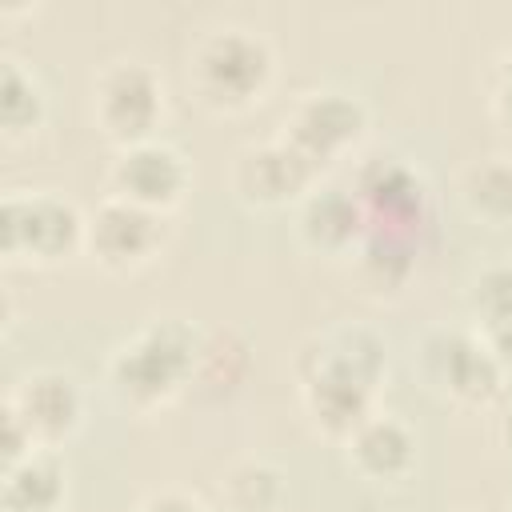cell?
Listing matches in <instances>:
<instances>
[{
  "label": "cell",
  "instance_id": "5b68a950",
  "mask_svg": "<svg viewBox=\"0 0 512 512\" xmlns=\"http://www.w3.org/2000/svg\"><path fill=\"white\" fill-rule=\"evenodd\" d=\"M352 192L364 208V236L408 244L420 252V236L432 228V196L424 176L396 152H376L356 164Z\"/></svg>",
  "mask_w": 512,
  "mask_h": 512
},
{
  "label": "cell",
  "instance_id": "9a60e30c",
  "mask_svg": "<svg viewBox=\"0 0 512 512\" xmlns=\"http://www.w3.org/2000/svg\"><path fill=\"white\" fill-rule=\"evenodd\" d=\"M68 500V468L52 448H36L32 456L4 464L0 504L4 512H64Z\"/></svg>",
  "mask_w": 512,
  "mask_h": 512
},
{
  "label": "cell",
  "instance_id": "7c38bea8",
  "mask_svg": "<svg viewBox=\"0 0 512 512\" xmlns=\"http://www.w3.org/2000/svg\"><path fill=\"white\" fill-rule=\"evenodd\" d=\"M4 404L28 424L36 448H52V452L64 448L84 428V412H88L80 380L64 368H36L20 376L8 388Z\"/></svg>",
  "mask_w": 512,
  "mask_h": 512
},
{
  "label": "cell",
  "instance_id": "cb8c5ba5",
  "mask_svg": "<svg viewBox=\"0 0 512 512\" xmlns=\"http://www.w3.org/2000/svg\"><path fill=\"white\" fill-rule=\"evenodd\" d=\"M496 444L512 456V388H508L504 400L496 404Z\"/></svg>",
  "mask_w": 512,
  "mask_h": 512
},
{
  "label": "cell",
  "instance_id": "8fae6325",
  "mask_svg": "<svg viewBox=\"0 0 512 512\" xmlns=\"http://www.w3.org/2000/svg\"><path fill=\"white\" fill-rule=\"evenodd\" d=\"M188 184H192L188 160L180 156V148H172L160 136L140 140V144H124L108 160V196L132 200V204L152 208L160 216H168L172 208L184 204Z\"/></svg>",
  "mask_w": 512,
  "mask_h": 512
},
{
  "label": "cell",
  "instance_id": "ffe728a7",
  "mask_svg": "<svg viewBox=\"0 0 512 512\" xmlns=\"http://www.w3.org/2000/svg\"><path fill=\"white\" fill-rule=\"evenodd\" d=\"M464 304H468V316H472L476 332L512 320V256L484 264V268L468 280Z\"/></svg>",
  "mask_w": 512,
  "mask_h": 512
},
{
  "label": "cell",
  "instance_id": "30bf717a",
  "mask_svg": "<svg viewBox=\"0 0 512 512\" xmlns=\"http://www.w3.org/2000/svg\"><path fill=\"white\" fill-rule=\"evenodd\" d=\"M228 184L244 208L276 212V208H296L320 184V172L284 136H272L260 144H244L232 156Z\"/></svg>",
  "mask_w": 512,
  "mask_h": 512
},
{
  "label": "cell",
  "instance_id": "603a6c76",
  "mask_svg": "<svg viewBox=\"0 0 512 512\" xmlns=\"http://www.w3.org/2000/svg\"><path fill=\"white\" fill-rule=\"evenodd\" d=\"M480 336H484L488 352L496 356V364H500L504 380L512 384V320H504V324H492V328H484Z\"/></svg>",
  "mask_w": 512,
  "mask_h": 512
},
{
  "label": "cell",
  "instance_id": "7402d4cb",
  "mask_svg": "<svg viewBox=\"0 0 512 512\" xmlns=\"http://www.w3.org/2000/svg\"><path fill=\"white\" fill-rule=\"evenodd\" d=\"M132 512H208L200 496L184 492V488H156L148 492Z\"/></svg>",
  "mask_w": 512,
  "mask_h": 512
},
{
  "label": "cell",
  "instance_id": "d6986e66",
  "mask_svg": "<svg viewBox=\"0 0 512 512\" xmlns=\"http://www.w3.org/2000/svg\"><path fill=\"white\" fill-rule=\"evenodd\" d=\"M216 492L232 512H268L284 492V472L264 456H240L220 472Z\"/></svg>",
  "mask_w": 512,
  "mask_h": 512
},
{
  "label": "cell",
  "instance_id": "4fadbf2b",
  "mask_svg": "<svg viewBox=\"0 0 512 512\" xmlns=\"http://www.w3.org/2000/svg\"><path fill=\"white\" fill-rule=\"evenodd\" d=\"M296 236L320 256H352L364 240V208L352 184L320 180L296 204Z\"/></svg>",
  "mask_w": 512,
  "mask_h": 512
},
{
  "label": "cell",
  "instance_id": "ba28073f",
  "mask_svg": "<svg viewBox=\"0 0 512 512\" xmlns=\"http://www.w3.org/2000/svg\"><path fill=\"white\" fill-rule=\"evenodd\" d=\"M368 132V104L344 88H308L284 112L280 132L316 172L348 156Z\"/></svg>",
  "mask_w": 512,
  "mask_h": 512
},
{
  "label": "cell",
  "instance_id": "3957f363",
  "mask_svg": "<svg viewBox=\"0 0 512 512\" xmlns=\"http://www.w3.org/2000/svg\"><path fill=\"white\" fill-rule=\"evenodd\" d=\"M184 80L200 108L236 116L260 104L276 80V52L268 36L244 24L208 28L184 64Z\"/></svg>",
  "mask_w": 512,
  "mask_h": 512
},
{
  "label": "cell",
  "instance_id": "e0dca14e",
  "mask_svg": "<svg viewBox=\"0 0 512 512\" xmlns=\"http://www.w3.org/2000/svg\"><path fill=\"white\" fill-rule=\"evenodd\" d=\"M460 204L464 212L484 228H508L512 224V160L484 156L472 160L460 172Z\"/></svg>",
  "mask_w": 512,
  "mask_h": 512
},
{
  "label": "cell",
  "instance_id": "ac0fdd59",
  "mask_svg": "<svg viewBox=\"0 0 512 512\" xmlns=\"http://www.w3.org/2000/svg\"><path fill=\"white\" fill-rule=\"evenodd\" d=\"M48 116V92L40 84V76L16 60V56H4L0 60V128L8 140H20V136H32Z\"/></svg>",
  "mask_w": 512,
  "mask_h": 512
},
{
  "label": "cell",
  "instance_id": "7a4b0ae2",
  "mask_svg": "<svg viewBox=\"0 0 512 512\" xmlns=\"http://www.w3.org/2000/svg\"><path fill=\"white\" fill-rule=\"evenodd\" d=\"M200 328L184 316H152L104 360V388L124 412H156L192 392Z\"/></svg>",
  "mask_w": 512,
  "mask_h": 512
},
{
  "label": "cell",
  "instance_id": "9c48e42d",
  "mask_svg": "<svg viewBox=\"0 0 512 512\" xmlns=\"http://www.w3.org/2000/svg\"><path fill=\"white\" fill-rule=\"evenodd\" d=\"M168 244V216L140 208L120 196H104L84 212V256H92L104 272L128 276L148 268Z\"/></svg>",
  "mask_w": 512,
  "mask_h": 512
},
{
  "label": "cell",
  "instance_id": "5bb4252c",
  "mask_svg": "<svg viewBox=\"0 0 512 512\" xmlns=\"http://www.w3.org/2000/svg\"><path fill=\"white\" fill-rule=\"evenodd\" d=\"M344 448V464L368 480V484H400L408 480V472L416 468V432L404 416L396 412H372L360 428H352V436L340 444Z\"/></svg>",
  "mask_w": 512,
  "mask_h": 512
},
{
  "label": "cell",
  "instance_id": "52a82bcc",
  "mask_svg": "<svg viewBox=\"0 0 512 512\" xmlns=\"http://www.w3.org/2000/svg\"><path fill=\"white\" fill-rule=\"evenodd\" d=\"M164 112V80L152 64L120 56L92 76V120L116 148L156 140Z\"/></svg>",
  "mask_w": 512,
  "mask_h": 512
},
{
  "label": "cell",
  "instance_id": "484cf974",
  "mask_svg": "<svg viewBox=\"0 0 512 512\" xmlns=\"http://www.w3.org/2000/svg\"><path fill=\"white\" fill-rule=\"evenodd\" d=\"M508 508H512V496H508Z\"/></svg>",
  "mask_w": 512,
  "mask_h": 512
},
{
  "label": "cell",
  "instance_id": "277c9868",
  "mask_svg": "<svg viewBox=\"0 0 512 512\" xmlns=\"http://www.w3.org/2000/svg\"><path fill=\"white\" fill-rule=\"evenodd\" d=\"M412 364L428 392L460 408H496L512 388L476 328L436 324L420 332L412 348Z\"/></svg>",
  "mask_w": 512,
  "mask_h": 512
},
{
  "label": "cell",
  "instance_id": "d4e9b609",
  "mask_svg": "<svg viewBox=\"0 0 512 512\" xmlns=\"http://www.w3.org/2000/svg\"><path fill=\"white\" fill-rule=\"evenodd\" d=\"M456 512H472V508H456Z\"/></svg>",
  "mask_w": 512,
  "mask_h": 512
},
{
  "label": "cell",
  "instance_id": "2e32d148",
  "mask_svg": "<svg viewBox=\"0 0 512 512\" xmlns=\"http://www.w3.org/2000/svg\"><path fill=\"white\" fill-rule=\"evenodd\" d=\"M248 372H252V344L240 328H208L200 336V356H196V376H192V392L200 400L236 396Z\"/></svg>",
  "mask_w": 512,
  "mask_h": 512
},
{
  "label": "cell",
  "instance_id": "6da1fadb",
  "mask_svg": "<svg viewBox=\"0 0 512 512\" xmlns=\"http://www.w3.org/2000/svg\"><path fill=\"white\" fill-rule=\"evenodd\" d=\"M388 376V344L368 324H340L316 332L296 352L300 408L308 424L344 444L376 412L380 380Z\"/></svg>",
  "mask_w": 512,
  "mask_h": 512
},
{
  "label": "cell",
  "instance_id": "44dd1931",
  "mask_svg": "<svg viewBox=\"0 0 512 512\" xmlns=\"http://www.w3.org/2000/svg\"><path fill=\"white\" fill-rule=\"evenodd\" d=\"M488 108H492V120L512 132V44L496 56V68H492V88H488Z\"/></svg>",
  "mask_w": 512,
  "mask_h": 512
},
{
  "label": "cell",
  "instance_id": "8992f818",
  "mask_svg": "<svg viewBox=\"0 0 512 512\" xmlns=\"http://www.w3.org/2000/svg\"><path fill=\"white\" fill-rule=\"evenodd\" d=\"M0 252L8 260L60 264L84 252V212L60 192L12 188L0 200Z\"/></svg>",
  "mask_w": 512,
  "mask_h": 512
}]
</instances>
